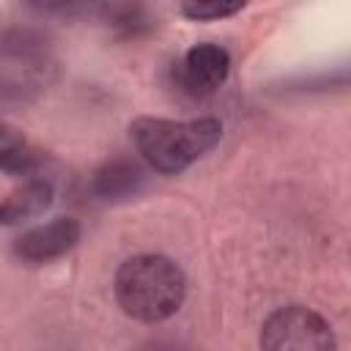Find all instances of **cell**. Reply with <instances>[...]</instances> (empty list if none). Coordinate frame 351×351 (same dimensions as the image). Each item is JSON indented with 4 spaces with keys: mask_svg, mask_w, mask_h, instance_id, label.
Returning a JSON list of instances; mask_svg holds the SVG:
<instances>
[{
    "mask_svg": "<svg viewBox=\"0 0 351 351\" xmlns=\"http://www.w3.org/2000/svg\"><path fill=\"white\" fill-rule=\"evenodd\" d=\"M244 8V0H186L181 3V14L192 22H214L233 16Z\"/></svg>",
    "mask_w": 351,
    "mask_h": 351,
    "instance_id": "cell-10",
    "label": "cell"
},
{
    "mask_svg": "<svg viewBox=\"0 0 351 351\" xmlns=\"http://www.w3.org/2000/svg\"><path fill=\"white\" fill-rule=\"evenodd\" d=\"M44 151L27 145V143H19V140H5L0 143V170L3 173H11V176H30L44 165Z\"/></svg>",
    "mask_w": 351,
    "mask_h": 351,
    "instance_id": "cell-9",
    "label": "cell"
},
{
    "mask_svg": "<svg viewBox=\"0 0 351 351\" xmlns=\"http://www.w3.org/2000/svg\"><path fill=\"white\" fill-rule=\"evenodd\" d=\"M129 137L140 159L162 176H176L206 156L222 137V123L211 115L192 121H170L143 115L129 123Z\"/></svg>",
    "mask_w": 351,
    "mask_h": 351,
    "instance_id": "cell-2",
    "label": "cell"
},
{
    "mask_svg": "<svg viewBox=\"0 0 351 351\" xmlns=\"http://www.w3.org/2000/svg\"><path fill=\"white\" fill-rule=\"evenodd\" d=\"M137 351H192V348H186V346L178 343V340H148V343H143Z\"/></svg>",
    "mask_w": 351,
    "mask_h": 351,
    "instance_id": "cell-11",
    "label": "cell"
},
{
    "mask_svg": "<svg viewBox=\"0 0 351 351\" xmlns=\"http://www.w3.org/2000/svg\"><path fill=\"white\" fill-rule=\"evenodd\" d=\"M80 236H82V228L74 217H55L44 225L25 230L19 239H14V255L25 263L41 266L71 252Z\"/></svg>",
    "mask_w": 351,
    "mask_h": 351,
    "instance_id": "cell-5",
    "label": "cell"
},
{
    "mask_svg": "<svg viewBox=\"0 0 351 351\" xmlns=\"http://www.w3.org/2000/svg\"><path fill=\"white\" fill-rule=\"evenodd\" d=\"M230 74V55L214 41H200L189 47L173 66V82L181 93L192 99L211 96Z\"/></svg>",
    "mask_w": 351,
    "mask_h": 351,
    "instance_id": "cell-4",
    "label": "cell"
},
{
    "mask_svg": "<svg viewBox=\"0 0 351 351\" xmlns=\"http://www.w3.org/2000/svg\"><path fill=\"white\" fill-rule=\"evenodd\" d=\"M104 22L123 38H137L143 33H148L156 25V16H151L148 8L143 5H129V3H110L99 8Z\"/></svg>",
    "mask_w": 351,
    "mask_h": 351,
    "instance_id": "cell-8",
    "label": "cell"
},
{
    "mask_svg": "<svg viewBox=\"0 0 351 351\" xmlns=\"http://www.w3.org/2000/svg\"><path fill=\"white\" fill-rule=\"evenodd\" d=\"M118 307L143 324L173 318L186 296V277L176 261L156 252L126 258L112 280Z\"/></svg>",
    "mask_w": 351,
    "mask_h": 351,
    "instance_id": "cell-1",
    "label": "cell"
},
{
    "mask_svg": "<svg viewBox=\"0 0 351 351\" xmlns=\"http://www.w3.org/2000/svg\"><path fill=\"white\" fill-rule=\"evenodd\" d=\"M52 200H55L52 181L33 176L22 181L16 189H11L0 203V225H22L27 219H36L52 206Z\"/></svg>",
    "mask_w": 351,
    "mask_h": 351,
    "instance_id": "cell-7",
    "label": "cell"
},
{
    "mask_svg": "<svg viewBox=\"0 0 351 351\" xmlns=\"http://www.w3.org/2000/svg\"><path fill=\"white\" fill-rule=\"evenodd\" d=\"M3 137H5V132H3V129H0V140H3Z\"/></svg>",
    "mask_w": 351,
    "mask_h": 351,
    "instance_id": "cell-12",
    "label": "cell"
},
{
    "mask_svg": "<svg viewBox=\"0 0 351 351\" xmlns=\"http://www.w3.org/2000/svg\"><path fill=\"white\" fill-rule=\"evenodd\" d=\"M148 173L137 159L112 156L107 159L90 178V192L101 203H123L137 197L145 189Z\"/></svg>",
    "mask_w": 351,
    "mask_h": 351,
    "instance_id": "cell-6",
    "label": "cell"
},
{
    "mask_svg": "<svg viewBox=\"0 0 351 351\" xmlns=\"http://www.w3.org/2000/svg\"><path fill=\"white\" fill-rule=\"evenodd\" d=\"M261 351H337V340L321 313L288 304L263 321Z\"/></svg>",
    "mask_w": 351,
    "mask_h": 351,
    "instance_id": "cell-3",
    "label": "cell"
}]
</instances>
